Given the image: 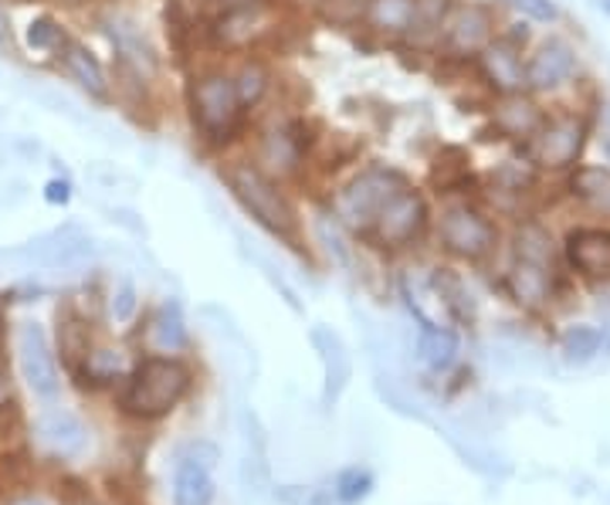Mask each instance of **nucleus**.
Listing matches in <instances>:
<instances>
[{
	"instance_id": "obj_1",
	"label": "nucleus",
	"mask_w": 610,
	"mask_h": 505,
	"mask_svg": "<svg viewBox=\"0 0 610 505\" xmlns=\"http://www.w3.org/2000/svg\"><path fill=\"white\" fill-rule=\"evenodd\" d=\"M190 367L177 357H146L136 363V370L126 380V390L120 398L123 414L136 421H159L180 408V401L190 394Z\"/></svg>"
},
{
	"instance_id": "obj_2",
	"label": "nucleus",
	"mask_w": 610,
	"mask_h": 505,
	"mask_svg": "<svg viewBox=\"0 0 610 505\" xmlns=\"http://www.w3.org/2000/svg\"><path fill=\"white\" fill-rule=\"evenodd\" d=\"M228 184L235 190V197L241 200V207L261 224V228L275 238H282L289 245L299 241V220L292 204L286 200V194L275 187L258 166L251 163H238L235 171L228 174Z\"/></svg>"
},
{
	"instance_id": "obj_3",
	"label": "nucleus",
	"mask_w": 610,
	"mask_h": 505,
	"mask_svg": "<svg viewBox=\"0 0 610 505\" xmlns=\"http://www.w3.org/2000/svg\"><path fill=\"white\" fill-rule=\"evenodd\" d=\"M190 105H194V123L214 140H225L241 120V99H238L235 79L228 75L197 79L190 89Z\"/></svg>"
},
{
	"instance_id": "obj_4",
	"label": "nucleus",
	"mask_w": 610,
	"mask_h": 505,
	"mask_svg": "<svg viewBox=\"0 0 610 505\" xmlns=\"http://www.w3.org/2000/svg\"><path fill=\"white\" fill-rule=\"evenodd\" d=\"M18 363L21 373L31 387V394L44 404H54L62 394V373H59V360L51 353L48 332L41 329V322H21L18 329Z\"/></svg>"
},
{
	"instance_id": "obj_5",
	"label": "nucleus",
	"mask_w": 610,
	"mask_h": 505,
	"mask_svg": "<svg viewBox=\"0 0 610 505\" xmlns=\"http://www.w3.org/2000/svg\"><path fill=\"white\" fill-rule=\"evenodd\" d=\"M404 187V181L391 171H366L356 181H350L340 197H337V217L343 224H350L353 231L373 228L376 210L386 204V197L397 194Z\"/></svg>"
},
{
	"instance_id": "obj_6",
	"label": "nucleus",
	"mask_w": 610,
	"mask_h": 505,
	"mask_svg": "<svg viewBox=\"0 0 610 505\" xmlns=\"http://www.w3.org/2000/svg\"><path fill=\"white\" fill-rule=\"evenodd\" d=\"M587 140V126L577 116H552L542 120L539 130L529 136V159L549 171H564L573 166Z\"/></svg>"
},
{
	"instance_id": "obj_7",
	"label": "nucleus",
	"mask_w": 610,
	"mask_h": 505,
	"mask_svg": "<svg viewBox=\"0 0 610 505\" xmlns=\"http://www.w3.org/2000/svg\"><path fill=\"white\" fill-rule=\"evenodd\" d=\"M441 241H445V248L452 255L478 261L495 248V228H492V220L482 217L475 207L455 204L441 214Z\"/></svg>"
},
{
	"instance_id": "obj_8",
	"label": "nucleus",
	"mask_w": 610,
	"mask_h": 505,
	"mask_svg": "<svg viewBox=\"0 0 610 505\" xmlns=\"http://www.w3.org/2000/svg\"><path fill=\"white\" fill-rule=\"evenodd\" d=\"M424 224H427V207H424L421 194L401 187L376 210L373 231L386 248H401V245H411L424 231Z\"/></svg>"
},
{
	"instance_id": "obj_9",
	"label": "nucleus",
	"mask_w": 610,
	"mask_h": 505,
	"mask_svg": "<svg viewBox=\"0 0 610 505\" xmlns=\"http://www.w3.org/2000/svg\"><path fill=\"white\" fill-rule=\"evenodd\" d=\"M309 340L322 360V377H325V387H322V404L332 408L343 390L350 383V373H353V363H350V353H347V343L340 340V332H332L329 326H312Z\"/></svg>"
},
{
	"instance_id": "obj_10",
	"label": "nucleus",
	"mask_w": 610,
	"mask_h": 505,
	"mask_svg": "<svg viewBox=\"0 0 610 505\" xmlns=\"http://www.w3.org/2000/svg\"><path fill=\"white\" fill-rule=\"evenodd\" d=\"M573 75H577V51L567 41H560V38L546 41L529 59V65H526V85L536 89V92L560 89Z\"/></svg>"
},
{
	"instance_id": "obj_11",
	"label": "nucleus",
	"mask_w": 610,
	"mask_h": 505,
	"mask_svg": "<svg viewBox=\"0 0 610 505\" xmlns=\"http://www.w3.org/2000/svg\"><path fill=\"white\" fill-rule=\"evenodd\" d=\"M34 437L59 458H79L89 447V427L72 411H48L34 424Z\"/></svg>"
},
{
	"instance_id": "obj_12",
	"label": "nucleus",
	"mask_w": 610,
	"mask_h": 505,
	"mask_svg": "<svg viewBox=\"0 0 610 505\" xmlns=\"http://www.w3.org/2000/svg\"><path fill=\"white\" fill-rule=\"evenodd\" d=\"M567 261L587 278H610V231L577 228L567 238Z\"/></svg>"
},
{
	"instance_id": "obj_13",
	"label": "nucleus",
	"mask_w": 610,
	"mask_h": 505,
	"mask_svg": "<svg viewBox=\"0 0 610 505\" xmlns=\"http://www.w3.org/2000/svg\"><path fill=\"white\" fill-rule=\"evenodd\" d=\"M482 72L485 79L503 92V95H519L526 89V69L516 44L509 41H488L482 51Z\"/></svg>"
},
{
	"instance_id": "obj_14",
	"label": "nucleus",
	"mask_w": 610,
	"mask_h": 505,
	"mask_svg": "<svg viewBox=\"0 0 610 505\" xmlns=\"http://www.w3.org/2000/svg\"><path fill=\"white\" fill-rule=\"evenodd\" d=\"M506 289L523 309H542L552 299V268L516 258L513 271L506 275Z\"/></svg>"
},
{
	"instance_id": "obj_15",
	"label": "nucleus",
	"mask_w": 610,
	"mask_h": 505,
	"mask_svg": "<svg viewBox=\"0 0 610 505\" xmlns=\"http://www.w3.org/2000/svg\"><path fill=\"white\" fill-rule=\"evenodd\" d=\"M488 41H492V18L475 4L458 8L445 24V44L458 54H475Z\"/></svg>"
},
{
	"instance_id": "obj_16",
	"label": "nucleus",
	"mask_w": 610,
	"mask_h": 505,
	"mask_svg": "<svg viewBox=\"0 0 610 505\" xmlns=\"http://www.w3.org/2000/svg\"><path fill=\"white\" fill-rule=\"evenodd\" d=\"M210 502H214L210 465L197 462L194 455H180L174 472V505H210Z\"/></svg>"
},
{
	"instance_id": "obj_17",
	"label": "nucleus",
	"mask_w": 610,
	"mask_h": 505,
	"mask_svg": "<svg viewBox=\"0 0 610 505\" xmlns=\"http://www.w3.org/2000/svg\"><path fill=\"white\" fill-rule=\"evenodd\" d=\"M59 353H62V363L75 377H82L85 360L92 353V336H89V322L75 309L59 312Z\"/></svg>"
},
{
	"instance_id": "obj_18",
	"label": "nucleus",
	"mask_w": 610,
	"mask_h": 505,
	"mask_svg": "<svg viewBox=\"0 0 610 505\" xmlns=\"http://www.w3.org/2000/svg\"><path fill=\"white\" fill-rule=\"evenodd\" d=\"M268 28V11L261 4H248V8H231L225 18L217 21V38L228 48H241L251 38H258Z\"/></svg>"
},
{
	"instance_id": "obj_19",
	"label": "nucleus",
	"mask_w": 610,
	"mask_h": 505,
	"mask_svg": "<svg viewBox=\"0 0 610 505\" xmlns=\"http://www.w3.org/2000/svg\"><path fill=\"white\" fill-rule=\"evenodd\" d=\"M458 357V336L445 326H421L417 329V360L427 370H448Z\"/></svg>"
},
{
	"instance_id": "obj_20",
	"label": "nucleus",
	"mask_w": 610,
	"mask_h": 505,
	"mask_svg": "<svg viewBox=\"0 0 610 505\" xmlns=\"http://www.w3.org/2000/svg\"><path fill=\"white\" fill-rule=\"evenodd\" d=\"M539 123H542L539 109L529 99H523V92L506 95V102L495 109V126L513 140H529L539 130Z\"/></svg>"
},
{
	"instance_id": "obj_21",
	"label": "nucleus",
	"mask_w": 610,
	"mask_h": 505,
	"mask_svg": "<svg viewBox=\"0 0 610 505\" xmlns=\"http://www.w3.org/2000/svg\"><path fill=\"white\" fill-rule=\"evenodd\" d=\"M366 21L376 31L404 34L417 21V0H370V4H366Z\"/></svg>"
},
{
	"instance_id": "obj_22",
	"label": "nucleus",
	"mask_w": 610,
	"mask_h": 505,
	"mask_svg": "<svg viewBox=\"0 0 610 505\" xmlns=\"http://www.w3.org/2000/svg\"><path fill=\"white\" fill-rule=\"evenodd\" d=\"M570 190L587 207L610 214V171L607 166H577L570 174Z\"/></svg>"
},
{
	"instance_id": "obj_23",
	"label": "nucleus",
	"mask_w": 610,
	"mask_h": 505,
	"mask_svg": "<svg viewBox=\"0 0 610 505\" xmlns=\"http://www.w3.org/2000/svg\"><path fill=\"white\" fill-rule=\"evenodd\" d=\"M65 65H69V72L79 79V85H82L89 95H95V99H105V95H108L105 72H102V65L95 62V54H92L89 48L69 41V44H65Z\"/></svg>"
},
{
	"instance_id": "obj_24",
	"label": "nucleus",
	"mask_w": 610,
	"mask_h": 505,
	"mask_svg": "<svg viewBox=\"0 0 610 505\" xmlns=\"http://www.w3.org/2000/svg\"><path fill=\"white\" fill-rule=\"evenodd\" d=\"M149 340H153V347L163 350V353H177V350L187 347V322H184L177 302H166V306L156 312V319H153V326H149Z\"/></svg>"
},
{
	"instance_id": "obj_25",
	"label": "nucleus",
	"mask_w": 610,
	"mask_h": 505,
	"mask_svg": "<svg viewBox=\"0 0 610 505\" xmlns=\"http://www.w3.org/2000/svg\"><path fill=\"white\" fill-rule=\"evenodd\" d=\"M108 38H113V44L126 54L130 62H136L139 72L146 69V75H153V69H156L153 48H149L146 38L136 31V24H130L126 18H113V21H108Z\"/></svg>"
},
{
	"instance_id": "obj_26",
	"label": "nucleus",
	"mask_w": 610,
	"mask_h": 505,
	"mask_svg": "<svg viewBox=\"0 0 610 505\" xmlns=\"http://www.w3.org/2000/svg\"><path fill=\"white\" fill-rule=\"evenodd\" d=\"M431 282H434V289L441 296V306H445V312L452 319H458V322H468L472 319V296L465 292L462 278L452 268H437L431 275Z\"/></svg>"
},
{
	"instance_id": "obj_27",
	"label": "nucleus",
	"mask_w": 610,
	"mask_h": 505,
	"mask_svg": "<svg viewBox=\"0 0 610 505\" xmlns=\"http://www.w3.org/2000/svg\"><path fill=\"white\" fill-rule=\"evenodd\" d=\"M600 347H603V332L597 326H570L560 343L567 363H587L600 353Z\"/></svg>"
},
{
	"instance_id": "obj_28",
	"label": "nucleus",
	"mask_w": 610,
	"mask_h": 505,
	"mask_svg": "<svg viewBox=\"0 0 610 505\" xmlns=\"http://www.w3.org/2000/svg\"><path fill=\"white\" fill-rule=\"evenodd\" d=\"M370 492H373V472L360 465L340 472L337 482H332V495H337L340 505H360Z\"/></svg>"
},
{
	"instance_id": "obj_29",
	"label": "nucleus",
	"mask_w": 610,
	"mask_h": 505,
	"mask_svg": "<svg viewBox=\"0 0 610 505\" xmlns=\"http://www.w3.org/2000/svg\"><path fill=\"white\" fill-rule=\"evenodd\" d=\"M516 258H526V261L552 268V241H549V235L539 228V224H526V228H519V235H516Z\"/></svg>"
},
{
	"instance_id": "obj_30",
	"label": "nucleus",
	"mask_w": 610,
	"mask_h": 505,
	"mask_svg": "<svg viewBox=\"0 0 610 505\" xmlns=\"http://www.w3.org/2000/svg\"><path fill=\"white\" fill-rule=\"evenodd\" d=\"M235 89H238L241 105H255V102L268 92V69H265L261 62L241 65V72H238V79H235Z\"/></svg>"
},
{
	"instance_id": "obj_31",
	"label": "nucleus",
	"mask_w": 610,
	"mask_h": 505,
	"mask_svg": "<svg viewBox=\"0 0 610 505\" xmlns=\"http://www.w3.org/2000/svg\"><path fill=\"white\" fill-rule=\"evenodd\" d=\"M316 231H319V238H322L325 251H329L332 258H337V265L350 268V248H347V241H343L340 224L332 220V217H319V220H316Z\"/></svg>"
},
{
	"instance_id": "obj_32",
	"label": "nucleus",
	"mask_w": 610,
	"mask_h": 505,
	"mask_svg": "<svg viewBox=\"0 0 610 505\" xmlns=\"http://www.w3.org/2000/svg\"><path fill=\"white\" fill-rule=\"evenodd\" d=\"M136 306H139V299H136V286H133V278H120L116 282V292H113V302H108V309H113V319L116 322H130L133 316H136Z\"/></svg>"
},
{
	"instance_id": "obj_33",
	"label": "nucleus",
	"mask_w": 610,
	"mask_h": 505,
	"mask_svg": "<svg viewBox=\"0 0 610 505\" xmlns=\"http://www.w3.org/2000/svg\"><path fill=\"white\" fill-rule=\"evenodd\" d=\"M28 44L31 48H38V51H48V48H54L62 41V28L54 24L51 18H34L31 24H28Z\"/></svg>"
},
{
	"instance_id": "obj_34",
	"label": "nucleus",
	"mask_w": 610,
	"mask_h": 505,
	"mask_svg": "<svg viewBox=\"0 0 610 505\" xmlns=\"http://www.w3.org/2000/svg\"><path fill=\"white\" fill-rule=\"evenodd\" d=\"M282 498H286L289 505H332V502H337L332 488L322 492V488H292V485L282 492Z\"/></svg>"
},
{
	"instance_id": "obj_35",
	"label": "nucleus",
	"mask_w": 610,
	"mask_h": 505,
	"mask_svg": "<svg viewBox=\"0 0 610 505\" xmlns=\"http://www.w3.org/2000/svg\"><path fill=\"white\" fill-rule=\"evenodd\" d=\"M509 4L516 11H523L526 18H533V21H557L560 18V11H557L552 0H509Z\"/></svg>"
},
{
	"instance_id": "obj_36",
	"label": "nucleus",
	"mask_w": 610,
	"mask_h": 505,
	"mask_svg": "<svg viewBox=\"0 0 610 505\" xmlns=\"http://www.w3.org/2000/svg\"><path fill=\"white\" fill-rule=\"evenodd\" d=\"M34 99L44 102V105H51V112H62V116H69V120H82L79 112H75V105H72V99H65L59 92H34Z\"/></svg>"
},
{
	"instance_id": "obj_37",
	"label": "nucleus",
	"mask_w": 610,
	"mask_h": 505,
	"mask_svg": "<svg viewBox=\"0 0 610 505\" xmlns=\"http://www.w3.org/2000/svg\"><path fill=\"white\" fill-rule=\"evenodd\" d=\"M44 200H48V204H69V200H72V187H69V181H48V187H44Z\"/></svg>"
},
{
	"instance_id": "obj_38",
	"label": "nucleus",
	"mask_w": 610,
	"mask_h": 505,
	"mask_svg": "<svg viewBox=\"0 0 610 505\" xmlns=\"http://www.w3.org/2000/svg\"><path fill=\"white\" fill-rule=\"evenodd\" d=\"M113 498H116L120 505H146V502H143V495L126 492V488H113Z\"/></svg>"
},
{
	"instance_id": "obj_39",
	"label": "nucleus",
	"mask_w": 610,
	"mask_h": 505,
	"mask_svg": "<svg viewBox=\"0 0 610 505\" xmlns=\"http://www.w3.org/2000/svg\"><path fill=\"white\" fill-rule=\"evenodd\" d=\"M220 4H225V8L231 11V8H248V4H261V0H220Z\"/></svg>"
},
{
	"instance_id": "obj_40",
	"label": "nucleus",
	"mask_w": 610,
	"mask_h": 505,
	"mask_svg": "<svg viewBox=\"0 0 610 505\" xmlns=\"http://www.w3.org/2000/svg\"><path fill=\"white\" fill-rule=\"evenodd\" d=\"M4 347H8V326H4V316H0V360H4Z\"/></svg>"
},
{
	"instance_id": "obj_41",
	"label": "nucleus",
	"mask_w": 610,
	"mask_h": 505,
	"mask_svg": "<svg viewBox=\"0 0 610 505\" xmlns=\"http://www.w3.org/2000/svg\"><path fill=\"white\" fill-rule=\"evenodd\" d=\"M4 34H8V21H4V14H0V41H4Z\"/></svg>"
},
{
	"instance_id": "obj_42",
	"label": "nucleus",
	"mask_w": 610,
	"mask_h": 505,
	"mask_svg": "<svg viewBox=\"0 0 610 505\" xmlns=\"http://www.w3.org/2000/svg\"><path fill=\"white\" fill-rule=\"evenodd\" d=\"M597 8H600V11H607V14H610V0H597Z\"/></svg>"
},
{
	"instance_id": "obj_43",
	"label": "nucleus",
	"mask_w": 610,
	"mask_h": 505,
	"mask_svg": "<svg viewBox=\"0 0 610 505\" xmlns=\"http://www.w3.org/2000/svg\"><path fill=\"white\" fill-rule=\"evenodd\" d=\"M18 505H44V502H34V498H28V502H18Z\"/></svg>"
},
{
	"instance_id": "obj_44",
	"label": "nucleus",
	"mask_w": 610,
	"mask_h": 505,
	"mask_svg": "<svg viewBox=\"0 0 610 505\" xmlns=\"http://www.w3.org/2000/svg\"><path fill=\"white\" fill-rule=\"evenodd\" d=\"M603 153H607V159H610V140L603 143Z\"/></svg>"
},
{
	"instance_id": "obj_45",
	"label": "nucleus",
	"mask_w": 610,
	"mask_h": 505,
	"mask_svg": "<svg viewBox=\"0 0 610 505\" xmlns=\"http://www.w3.org/2000/svg\"><path fill=\"white\" fill-rule=\"evenodd\" d=\"M82 505H89V502H82Z\"/></svg>"
}]
</instances>
